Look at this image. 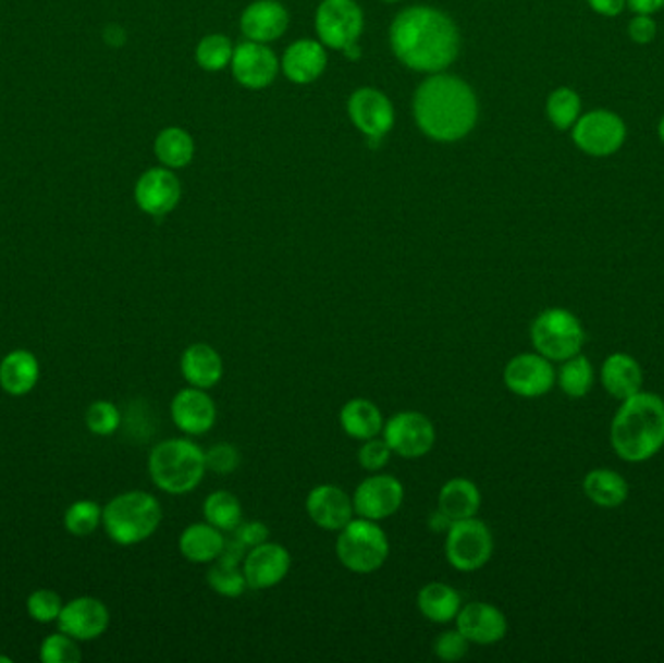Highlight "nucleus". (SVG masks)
Masks as SVG:
<instances>
[{"mask_svg":"<svg viewBox=\"0 0 664 663\" xmlns=\"http://www.w3.org/2000/svg\"><path fill=\"white\" fill-rule=\"evenodd\" d=\"M391 47L414 71L440 73L457 59V26L440 10L414 7L393 22Z\"/></svg>","mask_w":664,"mask_h":663,"instance_id":"obj_1","label":"nucleus"},{"mask_svg":"<svg viewBox=\"0 0 664 663\" xmlns=\"http://www.w3.org/2000/svg\"><path fill=\"white\" fill-rule=\"evenodd\" d=\"M414 115L428 137L453 143L467 137L476 125L478 103L467 83L450 74H435L416 91Z\"/></svg>","mask_w":664,"mask_h":663,"instance_id":"obj_2","label":"nucleus"},{"mask_svg":"<svg viewBox=\"0 0 664 663\" xmlns=\"http://www.w3.org/2000/svg\"><path fill=\"white\" fill-rule=\"evenodd\" d=\"M614 454L628 464H645L664 447V400L639 391L619 401L611 422Z\"/></svg>","mask_w":664,"mask_h":663,"instance_id":"obj_3","label":"nucleus"},{"mask_svg":"<svg viewBox=\"0 0 664 663\" xmlns=\"http://www.w3.org/2000/svg\"><path fill=\"white\" fill-rule=\"evenodd\" d=\"M205 450L189 438H170L153 445L148 472L160 491L181 496L195 491L207 475Z\"/></svg>","mask_w":664,"mask_h":663,"instance_id":"obj_4","label":"nucleus"},{"mask_svg":"<svg viewBox=\"0 0 664 663\" xmlns=\"http://www.w3.org/2000/svg\"><path fill=\"white\" fill-rule=\"evenodd\" d=\"M162 516V506L150 492L128 491L109 502L101 524L113 543L133 547L158 531Z\"/></svg>","mask_w":664,"mask_h":663,"instance_id":"obj_5","label":"nucleus"},{"mask_svg":"<svg viewBox=\"0 0 664 663\" xmlns=\"http://www.w3.org/2000/svg\"><path fill=\"white\" fill-rule=\"evenodd\" d=\"M334 549L342 566L361 576L381 570L391 553L389 537L379 521L359 516L358 519H352L348 526L342 527Z\"/></svg>","mask_w":664,"mask_h":663,"instance_id":"obj_6","label":"nucleus"},{"mask_svg":"<svg viewBox=\"0 0 664 663\" xmlns=\"http://www.w3.org/2000/svg\"><path fill=\"white\" fill-rule=\"evenodd\" d=\"M585 328L581 319L566 308H546L530 323V343L552 363H564L583 353Z\"/></svg>","mask_w":664,"mask_h":663,"instance_id":"obj_7","label":"nucleus"},{"mask_svg":"<svg viewBox=\"0 0 664 663\" xmlns=\"http://www.w3.org/2000/svg\"><path fill=\"white\" fill-rule=\"evenodd\" d=\"M494 554V536L482 519L453 521L445 537L447 563L458 573H476L490 563Z\"/></svg>","mask_w":664,"mask_h":663,"instance_id":"obj_8","label":"nucleus"},{"mask_svg":"<svg viewBox=\"0 0 664 663\" xmlns=\"http://www.w3.org/2000/svg\"><path fill=\"white\" fill-rule=\"evenodd\" d=\"M386 444L393 454L404 459H420L435 445V427L430 418L418 410H401L389 418L383 427Z\"/></svg>","mask_w":664,"mask_h":663,"instance_id":"obj_9","label":"nucleus"},{"mask_svg":"<svg viewBox=\"0 0 664 663\" xmlns=\"http://www.w3.org/2000/svg\"><path fill=\"white\" fill-rule=\"evenodd\" d=\"M503 383L517 397L539 400L556 388V368L537 351L521 353L505 364Z\"/></svg>","mask_w":664,"mask_h":663,"instance_id":"obj_10","label":"nucleus"},{"mask_svg":"<svg viewBox=\"0 0 664 663\" xmlns=\"http://www.w3.org/2000/svg\"><path fill=\"white\" fill-rule=\"evenodd\" d=\"M352 500L356 516L359 518L373 519V521L391 518L403 506V482L398 481L395 475L373 472L371 477H366L359 482L352 494Z\"/></svg>","mask_w":664,"mask_h":663,"instance_id":"obj_11","label":"nucleus"},{"mask_svg":"<svg viewBox=\"0 0 664 663\" xmlns=\"http://www.w3.org/2000/svg\"><path fill=\"white\" fill-rule=\"evenodd\" d=\"M315 26L324 46L344 51L358 41L364 14L354 0H324L317 10Z\"/></svg>","mask_w":664,"mask_h":663,"instance_id":"obj_12","label":"nucleus"},{"mask_svg":"<svg viewBox=\"0 0 664 663\" xmlns=\"http://www.w3.org/2000/svg\"><path fill=\"white\" fill-rule=\"evenodd\" d=\"M626 140V125L612 111L597 110L579 119L574 127V143L591 156H611Z\"/></svg>","mask_w":664,"mask_h":663,"instance_id":"obj_13","label":"nucleus"},{"mask_svg":"<svg viewBox=\"0 0 664 663\" xmlns=\"http://www.w3.org/2000/svg\"><path fill=\"white\" fill-rule=\"evenodd\" d=\"M292 568V554L286 547L265 541L261 545L251 547L243 558V574L249 590H270L280 581L286 580Z\"/></svg>","mask_w":664,"mask_h":663,"instance_id":"obj_14","label":"nucleus"},{"mask_svg":"<svg viewBox=\"0 0 664 663\" xmlns=\"http://www.w3.org/2000/svg\"><path fill=\"white\" fill-rule=\"evenodd\" d=\"M171 420L187 437H202L212 430L218 418L216 403L207 390L185 388L171 400Z\"/></svg>","mask_w":664,"mask_h":663,"instance_id":"obj_15","label":"nucleus"},{"mask_svg":"<svg viewBox=\"0 0 664 663\" xmlns=\"http://www.w3.org/2000/svg\"><path fill=\"white\" fill-rule=\"evenodd\" d=\"M306 512L315 526L336 533L356 516L351 494L336 484H319L311 489L306 499Z\"/></svg>","mask_w":664,"mask_h":663,"instance_id":"obj_16","label":"nucleus"},{"mask_svg":"<svg viewBox=\"0 0 664 663\" xmlns=\"http://www.w3.org/2000/svg\"><path fill=\"white\" fill-rule=\"evenodd\" d=\"M457 628L470 644H497L507 635V617L502 609L488 601H470L458 611Z\"/></svg>","mask_w":664,"mask_h":663,"instance_id":"obj_17","label":"nucleus"},{"mask_svg":"<svg viewBox=\"0 0 664 663\" xmlns=\"http://www.w3.org/2000/svg\"><path fill=\"white\" fill-rule=\"evenodd\" d=\"M59 630L76 640H94L103 635L109 627V609L98 598H76L64 603L61 615L57 618Z\"/></svg>","mask_w":664,"mask_h":663,"instance_id":"obj_18","label":"nucleus"},{"mask_svg":"<svg viewBox=\"0 0 664 663\" xmlns=\"http://www.w3.org/2000/svg\"><path fill=\"white\" fill-rule=\"evenodd\" d=\"M181 183L170 170L152 168L136 182L135 200L138 209L150 217H165L177 207Z\"/></svg>","mask_w":664,"mask_h":663,"instance_id":"obj_19","label":"nucleus"},{"mask_svg":"<svg viewBox=\"0 0 664 663\" xmlns=\"http://www.w3.org/2000/svg\"><path fill=\"white\" fill-rule=\"evenodd\" d=\"M348 111L356 127L366 133L371 140L385 137L395 123V111L385 94L373 88H361L354 91L348 103Z\"/></svg>","mask_w":664,"mask_h":663,"instance_id":"obj_20","label":"nucleus"},{"mask_svg":"<svg viewBox=\"0 0 664 663\" xmlns=\"http://www.w3.org/2000/svg\"><path fill=\"white\" fill-rule=\"evenodd\" d=\"M232 69L237 83L247 88H265L269 86L279 73V61L274 53L255 41H245L239 47H235L232 57Z\"/></svg>","mask_w":664,"mask_h":663,"instance_id":"obj_21","label":"nucleus"},{"mask_svg":"<svg viewBox=\"0 0 664 663\" xmlns=\"http://www.w3.org/2000/svg\"><path fill=\"white\" fill-rule=\"evenodd\" d=\"M247 549L239 545L235 539H225L222 554L216 558L207 573L208 586L222 598H239L249 590L245 574H243V558Z\"/></svg>","mask_w":664,"mask_h":663,"instance_id":"obj_22","label":"nucleus"},{"mask_svg":"<svg viewBox=\"0 0 664 663\" xmlns=\"http://www.w3.org/2000/svg\"><path fill=\"white\" fill-rule=\"evenodd\" d=\"M180 368L185 382L200 390H212L224 378V360L208 343L187 346L181 355Z\"/></svg>","mask_w":664,"mask_h":663,"instance_id":"obj_23","label":"nucleus"},{"mask_svg":"<svg viewBox=\"0 0 664 663\" xmlns=\"http://www.w3.org/2000/svg\"><path fill=\"white\" fill-rule=\"evenodd\" d=\"M601 385L614 400H628L643 388V368L628 353H612L602 363Z\"/></svg>","mask_w":664,"mask_h":663,"instance_id":"obj_24","label":"nucleus"},{"mask_svg":"<svg viewBox=\"0 0 664 663\" xmlns=\"http://www.w3.org/2000/svg\"><path fill=\"white\" fill-rule=\"evenodd\" d=\"M287 28V12L276 0H257L243 12L242 32L249 41L267 44Z\"/></svg>","mask_w":664,"mask_h":663,"instance_id":"obj_25","label":"nucleus"},{"mask_svg":"<svg viewBox=\"0 0 664 663\" xmlns=\"http://www.w3.org/2000/svg\"><path fill=\"white\" fill-rule=\"evenodd\" d=\"M225 547L224 531L208 524L198 521L183 529L180 537V551L183 558L193 564H210L222 554Z\"/></svg>","mask_w":664,"mask_h":663,"instance_id":"obj_26","label":"nucleus"},{"mask_svg":"<svg viewBox=\"0 0 664 663\" xmlns=\"http://www.w3.org/2000/svg\"><path fill=\"white\" fill-rule=\"evenodd\" d=\"M482 506V492L467 477H453L441 487L438 508L451 519L475 518Z\"/></svg>","mask_w":664,"mask_h":663,"instance_id":"obj_27","label":"nucleus"},{"mask_svg":"<svg viewBox=\"0 0 664 663\" xmlns=\"http://www.w3.org/2000/svg\"><path fill=\"white\" fill-rule=\"evenodd\" d=\"M416 605L422 617L428 618L430 623L447 625L457 618L458 611L463 607V598L450 584L430 581L418 591Z\"/></svg>","mask_w":664,"mask_h":663,"instance_id":"obj_28","label":"nucleus"},{"mask_svg":"<svg viewBox=\"0 0 664 663\" xmlns=\"http://www.w3.org/2000/svg\"><path fill=\"white\" fill-rule=\"evenodd\" d=\"M339 420H341L344 434L359 440V442L381 437L383 427H385L381 409L373 401L364 400V397H354L348 403H344Z\"/></svg>","mask_w":664,"mask_h":663,"instance_id":"obj_29","label":"nucleus"},{"mask_svg":"<svg viewBox=\"0 0 664 663\" xmlns=\"http://www.w3.org/2000/svg\"><path fill=\"white\" fill-rule=\"evenodd\" d=\"M324 66L327 53L323 46L311 39L296 41L294 46H290L282 61V69L287 78L296 84L313 83L323 74Z\"/></svg>","mask_w":664,"mask_h":663,"instance_id":"obj_30","label":"nucleus"},{"mask_svg":"<svg viewBox=\"0 0 664 663\" xmlns=\"http://www.w3.org/2000/svg\"><path fill=\"white\" fill-rule=\"evenodd\" d=\"M583 494L594 506L604 509L619 508L629 496V484L624 475L614 469L599 467L583 477Z\"/></svg>","mask_w":664,"mask_h":663,"instance_id":"obj_31","label":"nucleus"},{"mask_svg":"<svg viewBox=\"0 0 664 663\" xmlns=\"http://www.w3.org/2000/svg\"><path fill=\"white\" fill-rule=\"evenodd\" d=\"M39 380V363L29 351H12L0 363V388L20 397L36 388Z\"/></svg>","mask_w":664,"mask_h":663,"instance_id":"obj_32","label":"nucleus"},{"mask_svg":"<svg viewBox=\"0 0 664 663\" xmlns=\"http://www.w3.org/2000/svg\"><path fill=\"white\" fill-rule=\"evenodd\" d=\"M556 370V385L569 400H583L593 390L594 370L593 363L583 355L571 356L564 363H560Z\"/></svg>","mask_w":664,"mask_h":663,"instance_id":"obj_33","label":"nucleus"},{"mask_svg":"<svg viewBox=\"0 0 664 663\" xmlns=\"http://www.w3.org/2000/svg\"><path fill=\"white\" fill-rule=\"evenodd\" d=\"M205 521L218 527L224 533H232L243 521L242 502L234 492L214 491L208 494L202 504Z\"/></svg>","mask_w":664,"mask_h":663,"instance_id":"obj_34","label":"nucleus"},{"mask_svg":"<svg viewBox=\"0 0 664 663\" xmlns=\"http://www.w3.org/2000/svg\"><path fill=\"white\" fill-rule=\"evenodd\" d=\"M153 152L158 156V160L168 168H185L193 160L195 145H193L189 133H185L183 128L168 127L156 137Z\"/></svg>","mask_w":664,"mask_h":663,"instance_id":"obj_35","label":"nucleus"},{"mask_svg":"<svg viewBox=\"0 0 664 663\" xmlns=\"http://www.w3.org/2000/svg\"><path fill=\"white\" fill-rule=\"evenodd\" d=\"M103 519V508L94 500H78L64 512V527L76 537H86L98 529Z\"/></svg>","mask_w":664,"mask_h":663,"instance_id":"obj_36","label":"nucleus"},{"mask_svg":"<svg viewBox=\"0 0 664 663\" xmlns=\"http://www.w3.org/2000/svg\"><path fill=\"white\" fill-rule=\"evenodd\" d=\"M548 118L557 128H569L581 111V100L574 90L569 88H557L548 98Z\"/></svg>","mask_w":664,"mask_h":663,"instance_id":"obj_37","label":"nucleus"},{"mask_svg":"<svg viewBox=\"0 0 664 663\" xmlns=\"http://www.w3.org/2000/svg\"><path fill=\"white\" fill-rule=\"evenodd\" d=\"M234 47L224 36H208L198 44L197 61L205 71H222L232 63Z\"/></svg>","mask_w":664,"mask_h":663,"instance_id":"obj_38","label":"nucleus"},{"mask_svg":"<svg viewBox=\"0 0 664 663\" xmlns=\"http://www.w3.org/2000/svg\"><path fill=\"white\" fill-rule=\"evenodd\" d=\"M39 660L44 663H78L82 660L81 648L76 644V638L61 630L47 636L41 642Z\"/></svg>","mask_w":664,"mask_h":663,"instance_id":"obj_39","label":"nucleus"},{"mask_svg":"<svg viewBox=\"0 0 664 663\" xmlns=\"http://www.w3.org/2000/svg\"><path fill=\"white\" fill-rule=\"evenodd\" d=\"M123 422L121 410L111 401H96L86 410V427L96 437H111Z\"/></svg>","mask_w":664,"mask_h":663,"instance_id":"obj_40","label":"nucleus"},{"mask_svg":"<svg viewBox=\"0 0 664 663\" xmlns=\"http://www.w3.org/2000/svg\"><path fill=\"white\" fill-rule=\"evenodd\" d=\"M63 600L53 590H37L27 598V613L37 623H53L63 611Z\"/></svg>","mask_w":664,"mask_h":663,"instance_id":"obj_41","label":"nucleus"},{"mask_svg":"<svg viewBox=\"0 0 664 663\" xmlns=\"http://www.w3.org/2000/svg\"><path fill=\"white\" fill-rule=\"evenodd\" d=\"M393 457V450L389 447L385 438L376 437L364 440L358 450V462L361 469L369 472H379L385 469Z\"/></svg>","mask_w":664,"mask_h":663,"instance_id":"obj_42","label":"nucleus"},{"mask_svg":"<svg viewBox=\"0 0 664 663\" xmlns=\"http://www.w3.org/2000/svg\"><path fill=\"white\" fill-rule=\"evenodd\" d=\"M470 642L458 628L441 633L433 642V654L441 662H460L468 654Z\"/></svg>","mask_w":664,"mask_h":663,"instance_id":"obj_43","label":"nucleus"},{"mask_svg":"<svg viewBox=\"0 0 664 663\" xmlns=\"http://www.w3.org/2000/svg\"><path fill=\"white\" fill-rule=\"evenodd\" d=\"M205 457H207L208 471L216 472V475H230L242 464L239 450L230 442H220V444L208 447Z\"/></svg>","mask_w":664,"mask_h":663,"instance_id":"obj_44","label":"nucleus"},{"mask_svg":"<svg viewBox=\"0 0 664 663\" xmlns=\"http://www.w3.org/2000/svg\"><path fill=\"white\" fill-rule=\"evenodd\" d=\"M232 539H235L239 545L245 547L249 551L251 547L261 545L265 541H269L270 529L265 521H259V519L242 521L232 531Z\"/></svg>","mask_w":664,"mask_h":663,"instance_id":"obj_45","label":"nucleus"},{"mask_svg":"<svg viewBox=\"0 0 664 663\" xmlns=\"http://www.w3.org/2000/svg\"><path fill=\"white\" fill-rule=\"evenodd\" d=\"M655 22L649 19V14H639L638 19L631 20V24H629V37L636 44H649L655 39Z\"/></svg>","mask_w":664,"mask_h":663,"instance_id":"obj_46","label":"nucleus"},{"mask_svg":"<svg viewBox=\"0 0 664 663\" xmlns=\"http://www.w3.org/2000/svg\"><path fill=\"white\" fill-rule=\"evenodd\" d=\"M589 4H591V9L594 12H599L602 16H618L619 12L624 10V4H626V0H587Z\"/></svg>","mask_w":664,"mask_h":663,"instance_id":"obj_47","label":"nucleus"},{"mask_svg":"<svg viewBox=\"0 0 664 663\" xmlns=\"http://www.w3.org/2000/svg\"><path fill=\"white\" fill-rule=\"evenodd\" d=\"M626 2H628L629 9L638 14H653L664 7V0H626Z\"/></svg>","mask_w":664,"mask_h":663,"instance_id":"obj_48","label":"nucleus"},{"mask_svg":"<svg viewBox=\"0 0 664 663\" xmlns=\"http://www.w3.org/2000/svg\"><path fill=\"white\" fill-rule=\"evenodd\" d=\"M453 521H451L440 508L435 509L433 514L430 516V529L431 531H435V533H447L450 531V527Z\"/></svg>","mask_w":664,"mask_h":663,"instance_id":"obj_49","label":"nucleus"},{"mask_svg":"<svg viewBox=\"0 0 664 663\" xmlns=\"http://www.w3.org/2000/svg\"><path fill=\"white\" fill-rule=\"evenodd\" d=\"M344 56L348 57L351 61H358L359 57H361V51H359V47L354 44V46L344 49Z\"/></svg>","mask_w":664,"mask_h":663,"instance_id":"obj_50","label":"nucleus"},{"mask_svg":"<svg viewBox=\"0 0 664 663\" xmlns=\"http://www.w3.org/2000/svg\"><path fill=\"white\" fill-rule=\"evenodd\" d=\"M659 135H661V140L664 143V118L661 121V125H659Z\"/></svg>","mask_w":664,"mask_h":663,"instance_id":"obj_51","label":"nucleus"},{"mask_svg":"<svg viewBox=\"0 0 664 663\" xmlns=\"http://www.w3.org/2000/svg\"><path fill=\"white\" fill-rule=\"evenodd\" d=\"M0 662H10L9 658H2V655H0Z\"/></svg>","mask_w":664,"mask_h":663,"instance_id":"obj_52","label":"nucleus"},{"mask_svg":"<svg viewBox=\"0 0 664 663\" xmlns=\"http://www.w3.org/2000/svg\"><path fill=\"white\" fill-rule=\"evenodd\" d=\"M385 2H396V0H385Z\"/></svg>","mask_w":664,"mask_h":663,"instance_id":"obj_53","label":"nucleus"}]
</instances>
